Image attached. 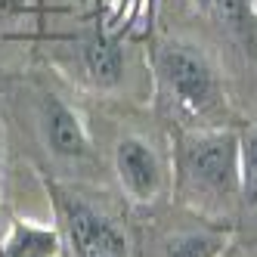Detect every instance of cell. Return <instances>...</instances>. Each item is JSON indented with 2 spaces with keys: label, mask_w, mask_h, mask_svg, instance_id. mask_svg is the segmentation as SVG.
Returning <instances> with one entry per match:
<instances>
[{
  "label": "cell",
  "mask_w": 257,
  "mask_h": 257,
  "mask_svg": "<svg viewBox=\"0 0 257 257\" xmlns=\"http://www.w3.org/2000/svg\"><path fill=\"white\" fill-rule=\"evenodd\" d=\"M214 7L232 34H238L245 44L257 47V16L251 10V0H214Z\"/></svg>",
  "instance_id": "8"
},
{
  "label": "cell",
  "mask_w": 257,
  "mask_h": 257,
  "mask_svg": "<svg viewBox=\"0 0 257 257\" xmlns=\"http://www.w3.org/2000/svg\"><path fill=\"white\" fill-rule=\"evenodd\" d=\"M161 75L168 81V87L174 90V96L186 105V108H208L214 102L217 84H214V71L208 65V59L195 53V47H183V44H171L161 50Z\"/></svg>",
  "instance_id": "3"
},
{
  "label": "cell",
  "mask_w": 257,
  "mask_h": 257,
  "mask_svg": "<svg viewBox=\"0 0 257 257\" xmlns=\"http://www.w3.org/2000/svg\"><path fill=\"white\" fill-rule=\"evenodd\" d=\"M186 174L217 195H229L242 183V168H238V143L232 134H208L186 143L183 152Z\"/></svg>",
  "instance_id": "2"
},
{
  "label": "cell",
  "mask_w": 257,
  "mask_h": 257,
  "mask_svg": "<svg viewBox=\"0 0 257 257\" xmlns=\"http://www.w3.org/2000/svg\"><path fill=\"white\" fill-rule=\"evenodd\" d=\"M223 238L211 232H183L164 245V257H217Z\"/></svg>",
  "instance_id": "9"
},
{
  "label": "cell",
  "mask_w": 257,
  "mask_h": 257,
  "mask_svg": "<svg viewBox=\"0 0 257 257\" xmlns=\"http://www.w3.org/2000/svg\"><path fill=\"white\" fill-rule=\"evenodd\" d=\"M56 208L75 257H127V238L121 229L87 201L68 192H56Z\"/></svg>",
  "instance_id": "1"
},
{
  "label": "cell",
  "mask_w": 257,
  "mask_h": 257,
  "mask_svg": "<svg viewBox=\"0 0 257 257\" xmlns=\"http://www.w3.org/2000/svg\"><path fill=\"white\" fill-rule=\"evenodd\" d=\"M41 127H44V140L53 149V155L59 158H81L87 152V134L81 118L71 112L65 102L56 96H47L41 105Z\"/></svg>",
  "instance_id": "5"
},
{
  "label": "cell",
  "mask_w": 257,
  "mask_h": 257,
  "mask_svg": "<svg viewBox=\"0 0 257 257\" xmlns=\"http://www.w3.org/2000/svg\"><path fill=\"white\" fill-rule=\"evenodd\" d=\"M84 62H87V71L99 87H112L121 81V71H124V56L115 41L108 38H93L84 50Z\"/></svg>",
  "instance_id": "7"
},
{
  "label": "cell",
  "mask_w": 257,
  "mask_h": 257,
  "mask_svg": "<svg viewBox=\"0 0 257 257\" xmlns=\"http://www.w3.org/2000/svg\"><path fill=\"white\" fill-rule=\"evenodd\" d=\"M115 168L121 177V186L137 201H152L161 186V168L155 152L137 137H127L115 149Z\"/></svg>",
  "instance_id": "4"
},
{
  "label": "cell",
  "mask_w": 257,
  "mask_h": 257,
  "mask_svg": "<svg viewBox=\"0 0 257 257\" xmlns=\"http://www.w3.org/2000/svg\"><path fill=\"white\" fill-rule=\"evenodd\" d=\"M0 171H4V164H0Z\"/></svg>",
  "instance_id": "11"
},
{
  "label": "cell",
  "mask_w": 257,
  "mask_h": 257,
  "mask_svg": "<svg viewBox=\"0 0 257 257\" xmlns=\"http://www.w3.org/2000/svg\"><path fill=\"white\" fill-rule=\"evenodd\" d=\"M0 257H59V232L31 220H16L0 242Z\"/></svg>",
  "instance_id": "6"
},
{
  "label": "cell",
  "mask_w": 257,
  "mask_h": 257,
  "mask_svg": "<svg viewBox=\"0 0 257 257\" xmlns=\"http://www.w3.org/2000/svg\"><path fill=\"white\" fill-rule=\"evenodd\" d=\"M242 186L251 201H257V127L248 134L242 149Z\"/></svg>",
  "instance_id": "10"
}]
</instances>
